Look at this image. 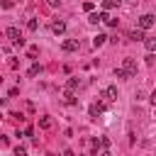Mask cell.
I'll return each instance as SVG.
<instances>
[{
  "instance_id": "6da1fadb",
  "label": "cell",
  "mask_w": 156,
  "mask_h": 156,
  "mask_svg": "<svg viewBox=\"0 0 156 156\" xmlns=\"http://www.w3.org/2000/svg\"><path fill=\"white\" fill-rule=\"evenodd\" d=\"M154 24H156V17H154L151 12H146V15H141V17L136 20V29H141V32H144V29H151Z\"/></svg>"
},
{
  "instance_id": "7a4b0ae2",
  "label": "cell",
  "mask_w": 156,
  "mask_h": 156,
  "mask_svg": "<svg viewBox=\"0 0 156 156\" xmlns=\"http://www.w3.org/2000/svg\"><path fill=\"white\" fill-rule=\"evenodd\" d=\"M5 37L12 41V44H17V46H24V39H22V32L17 29V27H7L5 29Z\"/></svg>"
},
{
  "instance_id": "3957f363",
  "label": "cell",
  "mask_w": 156,
  "mask_h": 156,
  "mask_svg": "<svg viewBox=\"0 0 156 156\" xmlns=\"http://www.w3.org/2000/svg\"><path fill=\"white\" fill-rule=\"evenodd\" d=\"M122 71L127 73V78H134V76H136V61H134V58H124Z\"/></svg>"
},
{
  "instance_id": "277c9868",
  "label": "cell",
  "mask_w": 156,
  "mask_h": 156,
  "mask_svg": "<svg viewBox=\"0 0 156 156\" xmlns=\"http://www.w3.org/2000/svg\"><path fill=\"white\" fill-rule=\"evenodd\" d=\"M110 20V15L102 10V12H93L90 17H88V22H93V24H98V22H107Z\"/></svg>"
},
{
  "instance_id": "5b68a950",
  "label": "cell",
  "mask_w": 156,
  "mask_h": 156,
  "mask_svg": "<svg viewBox=\"0 0 156 156\" xmlns=\"http://www.w3.org/2000/svg\"><path fill=\"white\" fill-rule=\"evenodd\" d=\"M51 32H54V34H63V32H66V22H63V20H54V22H51Z\"/></svg>"
},
{
  "instance_id": "8992f818",
  "label": "cell",
  "mask_w": 156,
  "mask_h": 156,
  "mask_svg": "<svg viewBox=\"0 0 156 156\" xmlns=\"http://www.w3.org/2000/svg\"><path fill=\"white\" fill-rule=\"evenodd\" d=\"M61 46H63V51H78L80 41H78V39H66V41H63Z\"/></svg>"
},
{
  "instance_id": "52a82bcc",
  "label": "cell",
  "mask_w": 156,
  "mask_h": 156,
  "mask_svg": "<svg viewBox=\"0 0 156 156\" xmlns=\"http://www.w3.org/2000/svg\"><path fill=\"white\" fill-rule=\"evenodd\" d=\"M102 95H105V100H117V88L115 85H107Z\"/></svg>"
},
{
  "instance_id": "ba28073f",
  "label": "cell",
  "mask_w": 156,
  "mask_h": 156,
  "mask_svg": "<svg viewBox=\"0 0 156 156\" xmlns=\"http://www.w3.org/2000/svg\"><path fill=\"white\" fill-rule=\"evenodd\" d=\"M102 112H105V105H102V102L90 105V117H98V115H102Z\"/></svg>"
},
{
  "instance_id": "9c48e42d",
  "label": "cell",
  "mask_w": 156,
  "mask_h": 156,
  "mask_svg": "<svg viewBox=\"0 0 156 156\" xmlns=\"http://www.w3.org/2000/svg\"><path fill=\"white\" fill-rule=\"evenodd\" d=\"M105 41H107V34H95V37H93V46H95V49L102 46Z\"/></svg>"
},
{
  "instance_id": "30bf717a",
  "label": "cell",
  "mask_w": 156,
  "mask_h": 156,
  "mask_svg": "<svg viewBox=\"0 0 156 156\" xmlns=\"http://www.w3.org/2000/svg\"><path fill=\"white\" fill-rule=\"evenodd\" d=\"M144 46H146V51H149V54H154V51H156V37L144 39Z\"/></svg>"
},
{
  "instance_id": "8fae6325",
  "label": "cell",
  "mask_w": 156,
  "mask_h": 156,
  "mask_svg": "<svg viewBox=\"0 0 156 156\" xmlns=\"http://www.w3.org/2000/svg\"><path fill=\"white\" fill-rule=\"evenodd\" d=\"M129 39H132V41H141V39H144V32H141V29H132V32H129Z\"/></svg>"
},
{
  "instance_id": "7c38bea8",
  "label": "cell",
  "mask_w": 156,
  "mask_h": 156,
  "mask_svg": "<svg viewBox=\"0 0 156 156\" xmlns=\"http://www.w3.org/2000/svg\"><path fill=\"white\" fill-rule=\"evenodd\" d=\"M78 85H80V80H78V78H68V83H66V90H68V93H73Z\"/></svg>"
},
{
  "instance_id": "4fadbf2b",
  "label": "cell",
  "mask_w": 156,
  "mask_h": 156,
  "mask_svg": "<svg viewBox=\"0 0 156 156\" xmlns=\"http://www.w3.org/2000/svg\"><path fill=\"white\" fill-rule=\"evenodd\" d=\"M112 7H119V0H102V10H112Z\"/></svg>"
},
{
  "instance_id": "5bb4252c",
  "label": "cell",
  "mask_w": 156,
  "mask_h": 156,
  "mask_svg": "<svg viewBox=\"0 0 156 156\" xmlns=\"http://www.w3.org/2000/svg\"><path fill=\"white\" fill-rule=\"evenodd\" d=\"M39 73H41V66H39V63H32V66H29V71H27V76H32V78H34V76H39Z\"/></svg>"
},
{
  "instance_id": "9a60e30c",
  "label": "cell",
  "mask_w": 156,
  "mask_h": 156,
  "mask_svg": "<svg viewBox=\"0 0 156 156\" xmlns=\"http://www.w3.org/2000/svg\"><path fill=\"white\" fill-rule=\"evenodd\" d=\"M51 124H54L51 117H41V119H39V127H41V129H51Z\"/></svg>"
},
{
  "instance_id": "2e32d148",
  "label": "cell",
  "mask_w": 156,
  "mask_h": 156,
  "mask_svg": "<svg viewBox=\"0 0 156 156\" xmlns=\"http://www.w3.org/2000/svg\"><path fill=\"white\" fill-rule=\"evenodd\" d=\"M37 27H39L37 20H29V22H27V29H29V32H37Z\"/></svg>"
},
{
  "instance_id": "e0dca14e",
  "label": "cell",
  "mask_w": 156,
  "mask_h": 156,
  "mask_svg": "<svg viewBox=\"0 0 156 156\" xmlns=\"http://www.w3.org/2000/svg\"><path fill=\"white\" fill-rule=\"evenodd\" d=\"M66 102H68V105H76V95L68 93V90H66Z\"/></svg>"
},
{
  "instance_id": "ac0fdd59",
  "label": "cell",
  "mask_w": 156,
  "mask_h": 156,
  "mask_svg": "<svg viewBox=\"0 0 156 156\" xmlns=\"http://www.w3.org/2000/svg\"><path fill=\"white\" fill-rule=\"evenodd\" d=\"M15 156H27V149L24 146H15Z\"/></svg>"
},
{
  "instance_id": "d6986e66",
  "label": "cell",
  "mask_w": 156,
  "mask_h": 156,
  "mask_svg": "<svg viewBox=\"0 0 156 156\" xmlns=\"http://www.w3.org/2000/svg\"><path fill=\"white\" fill-rule=\"evenodd\" d=\"M83 10H85V12H93L95 5H93V2H83Z\"/></svg>"
},
{
  "instance_id": "ffe728a7",
  "label": "cell",
  "mask_w": 156,
  "mask_h": 156,
  "mask_svg": "<svg viewBox=\"0 0 156 156\" xmlns=\"http://www.w3.org/2000/svg\"><path fill=\"white\" fill-rule=\"evenodd\" d=\"M115 76H117V78H127V73L122 71V66H119V68H115Z\"/></svg>"
},
{
  "instance_id": "44dd1931",
  "label": "cell",
  "mask_w": 156,
  "mask_h": 156,
  "mask_svg": "<svg viewBox=\"0 0 156 156\" xmlns=\"http://www.w3.org/2000/svg\"><path fill=\"white\" fill-rule=\"evenodd\" d=\"M46 5H49V7H58V5H61V0H46Z\"/></svg>"
},
{
  "instance_id": "7402d4cb",
  "label": "cell",
  "mask_w": 156,
  "mask_h": 156,
  "mask_svg": "<svg viewBox=\"0 0 156 156\" xmlns=\"http://www.w3.org/2000/svg\"><path fill=\"white\" fill-rule=\"evenodd\" d=\"M0 5H2V7H5V10H10V7H12V0H2V2H0Z\"/></svg>"
},
{
  "instance_id": "603a6c76",
  "label": "cell",
  "mask_w": 156,
  "mask_h": 156,
  "mask_svg": "<svg viewBox=\"0 0 156 156\" xmlns=\"http://www.w3.org/2000/svg\"><path fill=\"white\" fill-rule=\"evenodd\" d=\"M95 156H112V154H110L107 149H102V151H100V154H95Z\"/></svg>"
},
{
  "instance_id": "cb8c5ba5",
  "label": "cell",
  "mask_w": 156,
  "mask_h": 156,
  "mask_svg": "<svg viewBox=\"0 0 156 156\" xmlns=\"http://www.w3.org/2000/svg\"><path fill=\"white\" fill-rule=\"evenodd\" d=\"M151 102H156V90H154V93H151Z\"/></svg>"
},
{
  "instance_id": "d4e9b609",
  "label": "cell",
  "mask_w": 156,
  "mask_h": 156,
  "mask_svg": "<svg viewBox=\"0 0 156 156\" xmlns=\"http://www.w3.org/2000/svg\"><path fill=\"white\" fill-rule=\"evenodd\" d=\"M0 119H2V112H0Z\"/></svg>"
},
{
  "instance_id": "484cf974",
  "label": "cell",
  "mask_w": 156,
  "mask_h": 156,
  "mask_svg": "<svg viewBox=\"0 0 156 156\" xmlns=\"http://www.w3.org/2000/svg\"><path fill=\"white\" fill-rule=\"evenodd\" d=\"M0 83H2V78H0Z\"/></svg>"
}]
</instances>
